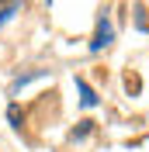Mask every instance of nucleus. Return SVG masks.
<instances>
[{"label":"nucleus","instance_id":"nucleus-1","mask_svg":"<svg viewBox=\"0 0 149 152\" xmlns=\"http://www.w3.org/2000/svg\"><path fill=\"white\" fill-rule=\"evenodd\" d=\"M111 38H114V31H111V18L104 14V18H97V35H94V52H101V48H108L111 45Z\"/></svg>","mask_w":149,"mask_h":152},{"label":"nucleus","instance_id":"nucleus-2","mask_svg":"<svg viewBox=\"0 0 149 152\" xmlns=\"http://www.w3.org/2000/svg\"><path fill=\"white\" fill-rule=\"evenodd\" d=\"M76 90H80V100H83V107H94V104H97V94L90 90V83L76 80Z\"/></svg>","mask_w":149,"mask_h":152}]
</instances>
